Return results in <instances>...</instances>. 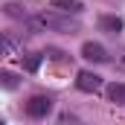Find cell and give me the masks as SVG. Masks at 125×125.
<instances>
[{"label":"cell","instance_id":"6da1fadb","mask_svg":"<svg viewBox=\"0 0 125 125\" xmlns=\"http://www.w3.org/2000/svg\"><path fill=\"white\" fill-rule=\"evenodd\" d=\"M29 26H32V32L47 29V32H64V35H76V32L82 29L79 21L70 18V12H64V15H58V12H44V15H38L32 21Z\"/></svg>","mask_w":125,"mask_h":125},{"label":"cell","instance_id":"7a4b0ae2","mask_svg":"<svg viewBox=\"0 0 125 125\" xmlns=\"http://www.w3.org/2000/svg\"><path fill=\"white\" fill-rule=\"evenodd\" d=\"M23 111H26V116H32V119H47L50 111H52V99L50 96H32L29 102L23 105Z\"/></svg>","mask_w":125,"mask_h":125},{"label":"cell","instance_id":"3957f363","mask_svg":"<svg viewBox=\"0 0 125 125\" xmlns=\"http://www.w3.org/2000/svg\"><path fill=\"white\" fill-rule=\"evenodd\" d=\"M76 87L84 90V93H99V90H102V79H99L96 73H90V70H82V73L76 76Z\"/></svg>","mask_w":125,"mask_h":125},{"label":"cell","instance_id":"277c9868","mask_svg":"<svg viewBox=\"0 0 125 125\" xmlns=\"http://www.w3.org/2000/svg\"><path fill=\"white\" fill-rule=\"evenodd\" d=\"M82 58H87L93 64H105L108 61V50L102 44H96V41H84L82 44Z\"/></svg>","mask_w":125,"mask_h":125},{"label":"cell","instance_id":"5b68a950","mask_svg":"<svg viewBox=\"0 0 125 125\" xmlns=\"http://www.w3.org/2000/svg\"><path fill=\"white\" fill-rule=\"evenodd\" d=\"M122 26H125L122 18H116V15H102V18H99V29L108 32V35H119Z\"/></svg>","mask_w":125,"mask_h":125},{"label":"cell","instance_id":"8992f818","mask_svg":"<svg viewBox=\"0 0 125 125\" xmlns=\"http://www.w3.org/2000/svg\"><path fill=\"white\" fill-rule=\"evenodd\" d=\"M108 99H111L114 105H122V108H125V82L108 84Z\"/></svg>","mask_w":125,"mask_h":125},{"label":"cell","instance_id":"52a82bcc","mask_svg":"<svg viewBox=\"0 0 125 125\" xmlns=\"http://www.w3.org/2000/svg\"><path fill=\"white\" fill-rule=\"evenodd\" d=\"M55 9H61V12H70V15H79V12H84V3L82 0H50Z\"/></svg>","mask_w":125,"mask_h":125},{"label":"cell","instance_id":"ba28073f","mask_svg":"<svg viewBox=\"0 0 125 125\" xmlns=\"http://www.w3.org/2000/svg\"><path fill=\"white\" fill-rule=\"evenodd\" d=\"M21 84V79L15 76V73H9V70H0V87L3 90H15Z\"/></svg>","mask_w":125,"mask_h":125},{"label":"cell","instance_id":"9c48e42d","mask_svg":"<svg viewBox=\"0 0 125 125\" xmlns=\"http://www.w3.org/2000/svg\"><path fill=\"white\" fill-rule=\"evenodd\" d=\"M6 15H9V18H18V21H29L26 9H23V6H15V3H9V6H6Z\"/></svg>","mask_w":125,"mask_h":125},{"label":"cell","instance_id":"30bf717a","mask_svg":"<svg viewBox=\"0 0 125 125\" xmlns=\"http://www.w3.org/2000/svg\"><path fill=\"white\" fill-rule=\"evenodd\" d=\"M0 55H15V41L0 35Z\"/></svg>","mask_w":125,"mask_h":125},{"label":"cell","instance_id":"8fae6325","mask_svg":"<svg viewBox=\"0 0 125 125\" xmlns=\"http://www.w3.org/2000/svg\"><path fill=\"white\" fill-rule=\"evenodd\" d=\"M41 58H44V52H32L29 58H26V61H23V67H26V70H38V64H41Z\"/></svg>","mask_w":125,"mask_h":125},{"label":"cell","instance_id":"7c38bea8","mask_svg":"<svg viewBox=\"0 0 125 125\" xmlns=\"http://www.w3.org/2000/svg\"><path fill=\"white\" fill-rule=\"evenodd\" d=\"M44 55H50V58H55V61H64V52H61V50H47Z\"/></svg>","mask_w":125,"mask_h":125},{"label":"cell","instance_id":"4fadbf2b","mask_svg":"<svg viewBox=\"0 0 125 125\" xmlns=\"http://www.w3.org/2000/svg\"><path fill=\"white\" fill-rule=\"evenodd\" d=\"M0 125H3V119H0Z\"/></svg>","mask_w":125,"mask_h":125}]
</instances>
